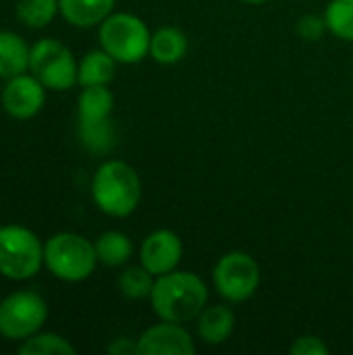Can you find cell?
Here are the masks:
<instances>
[{"instance_id":"cell-1","label":"cell","mask_w":353,"mask_h":355,"mask_svg":"<svg viewBox=\"0 0 353 355\" xmlns=\"http://www.w3.org/2000/svg\"><path fill=\"white\" fill-rule=\"evenodd\" d=\"M150 302L160 320L185 324L198 320V316L206 308L208 289L198 275L173 270L156 277Z\"/></svg>"},{"instance_id":"cell-2","label":"cell","mask_w":353,"mask_h":355,"mask_svg":"<svg viewBox=\"0 0 353 355\" xmlns=\"http://www.w3.org/2000/svg\"><path fill=\"white\" fill-rule=\"evenodd\" d=\"M92 198L104 214L125 218L135 212L141 200L139 175L123 160H108L94 175Z\"/></svg>"},{"instance_id":"cell-3","label":"cell","mask_w":353,"mask_h":355,"mask_svg":"<svg viewBox=\"0 0 353 355\" xmlns=\"http://www.w3.org/2000/svg\"><path fill=\"white\" fill-rule=\"evenodd\" d=\"M100 46L121 64H135L150 54L152 33L148 25L129 12L108 15L100 23Z\"/></svg>"},{"instance_id":"cell-4","label":"cell","mask_w":353,"mask_h":355,"mask_svg":"<svg viewBox=\"0 0 353 355\" xmlns=\"http://www.w3.org/2000/svg\"><path fill=\"white\" fill-rule=\"evenodd\" d=\"M44 262L48 270L69 283L85 281L96 264V245L77 233H58L44 245Z\"/></svg>"},{"instance_id":"cell-5","label":"cell","mask_w":353,"mask_h":355,"mask_svg":"<svg viewBox=\"0 0 353 355\" xmlns=\"http://www.w3.org/2000/svg\"><path fill=\"white\" fill-rule=\"evenodd\" d=\"M44 248L25 227H0V272L12 281H25L40 272Z\"/></svg>"},{"instance_id":"cell-6","label":"cell","mask_w":353,"mask_h":355,"mask_svg":"<svg viewBox=\"0 0 353 355\" xmlns=\"http://www.w3.org/2000/svg\"><path fill=\"white\" fill-rule=\"evenodd\" d=\"M216 293L229 304H241L254 297L260 287V266L248 252L225 254L212 272Z\"/></svg>"},{"instance_id":"cell-7","label":"cell","mask_w":353,"mask_h":355,"mask_svg":"<svg viewBox=\"0 0 353 355\" xmlns=\"http://www.w3.org/2000/svg\"><path fill=\"white\" fill-rule=\"evenodd\" d=\"M77 62L58 40H40L29 54V69L46 89L64 92L77 83Z\"/></svg>"},{"instance_id":"cell-8","label":"cell","mask_w":353,"mask_h":355,"mask_svg":"<svg viewBox=\"0 0 353 355\" xmlns=\"http://www.w3.org/2000/svg\"><path fill=\"white\" fill-rule=\"evenodd\" d=\"M48 306L33 291H17L0 302V335L12 341L33 337L46 322Z\"/></svg>"},{"instance_id":"cell-9","label":"cell","mask_w":353,"mask_h":355,"mask_svg":"<svg viewBox=\"0 0 353 355\" xmlns=\"http://www.w3.org/2000/svg\"><path fill=\"white\" fill-rule=\"evenodd\" d=\"M181 258H183V241L175 231L169 229L150 233L139 248L141 266L150 270L154 277H162L166 272L177 270Z\"/></svg>"},{"instance_id":"cell-10","label":"cell","mask_w":353,"mask_h":355,"mask_svg":"<svg viewBox=\"0 0 353 355\" xmlns=\"http://www.w3.org/2000/svg\"><path fill=\"white\" fill-rule=\"evenodd\" d=\"M139 355H193L196 343L191 335L177 322H160L144 331L137 339Z\"/></svg>"},{"instance_id":"cell-11","label":"cell","mask_w":353,"mask_h":355,"mask_svg":"<svg viewBox=\"0 0 353 355\" xmlns=\"http://www.w3.org/2000/svg\"><path fill=\"white\" fill-rule=\"evenodd\" d=\"M46 92L42 81L33 75H17L8 79L2 92V106L15 119H31L44 106Z\"/></svg>"},{"instance_id":"cell-12","label":"cell","mask_w":353,"mask_h":355,"mask_svg":"<svg viewBox=\"0 0 353 355\" xmlns=\"http://www.w3.org/2000/svg\"><path fill=\"white\" fill-rule=\"evenodd\" d=\"M235 331V312L229 306H206L198 316V335L208 345H223Z\"/></svg>"},{"instance_id":"cell-13","label":"cell","mask_w":353,"mask_h":355,"mask_svg":"<svg viewBox=\"0 0 353 355\" xmlns=\"http://www.w3.org/2000/svg\"><path fill=\"white\" fill-rule=\"evenodd\" d=\"M114 2L117 0H58V8L71 25L94 27L112 15Z\"/></svg>"},{"instance_id":"cell-14","label":"cell","mask_w":353,"mask_h":355,"mask_svg":"<svg viewBox=\"0 0 353 355\" xmlns=\"http://www.w3.org/2000/svg\"><path fill=\"white\" fill-rule=\"evenodd\" d=\"M79 125H92L110 121V112L114 108V96L106 85H87L83 87L77 104Z\"/></svg>"},{"instance_id":"cell-15","label":"cell","mask_w":353,"mask_h":355,"mask_svg":"<svg viewBox=\"0 0 353 355\" xmlns=\"http://www.w3.org/2000/svg\"><path fill=\"white\" fill-rule=\"evenodd\" d=\"M31 48L25 40L10 31H0V77L12 79L29 67Z\"/></svg>"},{"instance_id":"cell-16","label":"cell","mask_w":353,"mask_h":355,"mask_svg":"<svg viewBox=\"0 0 353 355\" xmlns=\"http://www.w3.org/2000/svg\"><path fill=\"white\" fill-rule=\"evenodd\" d=\"M187 52V37L177 27H160L152 33L150 56L160 64H175Z\"/></svg>"},{"instance_id":"cell-17","label":"cell","mask_w":353,"mask_h":355,"mask_svg":"<svg viewBox=\"0 0 353 355\" xmlns=\"http://www.w3.org/2000/svg\"><path fill=\"white\" fill-rule=\"evenodd\" d=\"M117 60L106 50L87 52L77 67V83L87 85H108L114 79Z\"/></svg>"},{"instance_id":"cell-18","label":"cell","mask_w":353,"mask_h":355,"mask_svg":"<svg viewBox=\"0 0 353 355\" xmlns=\"http://www.w3.org/2000/svg\"><path fill=\"white\" fill-rule=\"evenodd\" d=\"M96 256L98 262L106 264V266H123L129 262L131 254H133V243L125 233L119 231H106L96 239Z\"/></svg>"},{"instance_id":"cell-19","label":"cell","mask_w":353,"mask_h":355,"mask_svg":"<svg viewBox=\"0 0 353 355\" xmlns=\"http://www.w3.org/2000/svg\"><path fill=\"white\" fill-rule=\"evenodd\" d=\"M322 17L335 37L353 42V0H331Z\"/></svg>"},{"instance_id":"cell-20","label":"cell","mask_w":353,"mask_h":355,"mask_svg":"<svg viewBox=\"0 0 353 355\" xmlns=\"http://www.w3.org/2000/svg\"><path fill=\"white\" fill-rule=\"evenodd\" d=\"M154 275L144 266H129L119 277V289L127 300H146L154 287Z\"/></svg>"},{"instance_id":"cell-21","label":"cell","mask_w":353,"mask_h":355,"mask_svg":"<svg viewBox=\"0 0 353 355\" xmlns=\"http://www.w3.org/2000/svg\"><path fill=\"white\" fill-rule=\"evenodd\" d=\"M58 0H19L17 17L29 27H46L58 12Z\"/></svg>"},{"instance_id":"cell-22","label":"cell","mask_w":353,"mask_h":355,"mask_svg":"<svg viewBox=\"0 0 353 355\" xmlns=\"http://www.w3.org/2000/svg\"><path fill=\"white\" fill-rule=\"evenodd\" d=\"M21 355H73L75 347L62 339L60 335L54 333H44V335H33L23 341L19 347Z\"/></svg>"},{"instance_id":"cell-23","label":"cell","mask_w":353,"mask_h":355,"mask_svg":"<svg viewBox=\"0 0 353 355\" xmlns=\"http://www.w3.org/2000/svg\"><path fill=\"white\" fill-rule=\"evenodd\" d=\"M79 137L81 144L92 154H106L114 144V127L112 121L92 123V125H79Z\"/></svg>"},{"instance_id":"cell-24","label":"cell","mask_w":353,"mask_h":355,"mask_svg":"<svg viewBox=\"0 0 353 355\" xmlns=\"http://www.w3.org/2000/svg\"><path fill=\"white\" fill-rule=\"evenodd\" d=\"M327 31H329L327 21L325 17H318V15H304L295 23V33L306 42H318L322 40Z\"/></svg>"},{"instance_id":"cell-25","label":"cell","mask_w":353,"mask_h":355,"mask_svg":"<svg viewBox=\"0 0 353 355\" xmlns=\"http://www.w3.org/2000/svg\"><path fill=\"white\" fill-rule=\"evenodd\" d=\"M289 352H291V355H327L329 347L316 335H302L293 341Z\"/></svg>"},{"instance_id":"cell-26","label":"cell","mask_w":353,"mask_h":355,"mask_svg":"<svg viewBox=\"0 0 353 355\" xmlns=\"http://www.w3.org/2000/svg\"><path fill=\"white\" fill-rule=\"evenodd\" d=\"M108 354L112 355H135L137 352V341H131L127 337H121V339H114L110 345H108Z\"/></svg>"},{"instance_id":"cell-27","label":"cell","mask_w":353,"mask_h":355,"mask_svg":"<svg viewBox=\"0 0 353 355\" xmlns=\"http://www.w3.org/2000/svg\"><path fill=\"white\" fill-rule=\"evenodd\" d=\"M241 2H248V4H264L268 0H241Z\"/></svg>"}]
</instances>
